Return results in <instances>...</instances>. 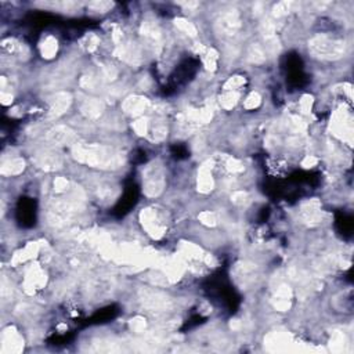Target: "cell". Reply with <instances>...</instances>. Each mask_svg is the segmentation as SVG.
<instances>
[{"mask_svg":"<svg viewBox=\"0 0 354 354\" xmlns=\"http://www.w3.org/2000/svg\"><path fill=\"white\" fill-rule=\"evenodd\" d=\"M73 155L80 164L95 167L112 169L123 165V155L105 145H75Z\"/></svg>","mask_w":354,"mask_h":354,"instance_id":"obj_1","label":"cell"},{"mask_svg":"<svg viewBox=\"0 0 354 354\" xmlns=\"http://www.w3.org/2000/svg\"><path fill=\"white\" fill-rule=\"evenodd\" d=\"M310 51L323 60H338L345 54V40L333 38L330 35H318L308 42Z\"/></svg>","mask_w":354,"mask_h":354,"instance_id":"obj_2","label":"cell"},{"mask_svg":"<svg viewBox=\"0 0 354 354\" xmlns=\"http://www.w3.org/2000/svg\"><path fill=\"white\" fill-rule=\"evenodd\" d=\"M142 189L147 197H158L165 189V173L161 164H151L142 173Z\"/></svg>","mask_w":354,"mask_h":354,"instance_id":"obj_3","label":"cell"},{"mask_svg":"<svg viewBox=\"0 0 354 354\" xmlns=\"http://www.w3.org/2000/svg\"><path fill=\"white\" fill-rule=\"evenodd\" d=\"M142 223L144 228L148 231V234H151L155 238L164 236V231H165V223L162 220L161 214L154 211V209H142Z\"/></svg>","mask_w":354,"mask_h":354,"instance_id":"obj_4","label":"cell"},{"mask_svg":"<svg viewBox=\"0 0 354 354\" xmlns=\"http://www.w3.org/2000/svg\"><path fill=\"white\" fill-rule=\"evenodd\" d=\"M217 26H219V31L223 32V35H236L238 29L241 28V18L239 14L236 13V10H230L226 11L223 16L220 17V20L217 21Z\"/></svg>","mask_w":354,"mask_h":354,"instance_id":"obj_5","label":"cell"},{"mask_svg":"<svg viewBox=\"0 0 354 354\" xmlns=\"http://www.w3.org/2000/svg\"><path fill=\"white\" fill-rule=\"evenodd\" d=\"M147 107H148V101L144 97H137V95L127 97L122 104V108L125 110V112L134 115V117L142 115V112L147 110Z\"/></svg>","mask_w":354,"mask_h":354,"instance_id":"obj_6","label":"cell"},{"mask_svg":"<svg viewBox=\"0 0 354 354\" xmlns=\"http://www.w3.org/2000/svg\"><path fill=\"white\" fill-rule=\"evenodd\" d=\"M48 139L55 144H72V142L75 140V134L70 127L55 126L48 133Z\"/></svg>","mask_w":354,"mask_h":354,"instance_id":"obj_7","label":"cell"},{"mask_svg":"<svg viewBox=\"0 0 354 354\" xmlns=\"http://www.w3.org/2000/svg\"><path fill=\"white\" fill-rule=\"evenodd\" d=\"M36 164L46 169V170H55L58 166H61V158L54 152H42L36 158Z\"/></svg>","mask_w":354,"mask_h":354,"instance_id":"obj_8","label":"cell"},{"mask_svg":"<svg viewBox=\"0 0 354 354\" xmlns=\"http://www.w3.org/2000/svg\"><path fill=\"white\" fill-rule=\"evenodd\" d=\"M104 111V104L100 100H95V98H90L86 100L85 104L82 105V112L89 117V118H97L101 115V112Z\"/></svg>","mask_w":354,"mask_h":354,"instance_id":"obj_9","label":"cell"},{"mask_svg":"<svg viewBox=\"0 0 354 354\" xmlns=\"http://www.w3.org/2000/svg\"><path fill=\"white\" fill-rule=\"evenodd\" d=\"M70 104H71V97H70V94H58L57 98H55V101L53 102L51 115L58 117V115L64 114V112L67 111V108L70 107Z\"/></svg>","mask_w":354,"mask_h":354,"instance_id":"obj_10","label":"cell"},{"mask_svg":"<svg viewBox=\"0 0 354 354\" xmlns=\"http://www.w3.org/2000/svg\"><path fill=\"white\" fill-rule=\"evenodd\" d=\"M24 161L20 159V158L11 159V161H8L7 165H3L1 173L8 174V176H16V174H20L24 170Z\"/></svg>","mask_w":354,"mask_h":354,"instance_id":"obj_11","label":"cell"},{"mask_svg":"<svg viewBox=\"0 0 354 354\" xmlns=\"http://www.w3.org/2000/svg\"><path fill=\"white\" fill-rule=\"evenodd\" d=\"M40 48H42V54H43V57H46V58L54 57L55 53H57V48H58L57 39L53 38V36H47V38L45 39V42L40 45Z\"/></svg>","mask_w":354,"mask_h":354,"instance_id":"obj_12","label":"cell"},{"mask_svg":"<svg viewBox=\"0 0 354 354\" xmlns=\"http://www.w3.org/2000/svg\"><path fill=\"white\" fill-rule=\"evenodd\" d=\"M248 55H249V60H251L253 64H261L266 61V51H264L263 47L259 46V45H253L251 50H249Z\"/></svg>","mask_w":354,"mask_h":354,"instance_id":"obj_13","label":"cell"},{"mask_svg":"<svg viewBox=\"0 0 354 354\" xmlns=\"http://www.w3.org/2000/svg\"><path fill=\"white\" fill-rule=\"evenodd\" d=\"M176 26L180 29L181 32H184L186 35H189V36H197V28H195V25L192 24V23H189L187 20H184V18H179V20H176Z\"/></svg>","mask_w":354,"mask_h":354,"instance_id":"obj_14","label":"cell"},{"mask_svg":"<svg viewBox=\"0 0 354 354\" xmlns=\"http://www.w3.org/2000/svg\"><path fill=\"white\" fill-rule=\"evenodd\" d=\"M217 60H219V55L217 53L214 51V50H208L206 51V54H205V65L209 68V70H214L216 68V65H217Z\"/></svg>","mask_w":354,"mask_h":354,"instance_id":"obj_15","label":"cell"},{"mask_svg":"<svg viewBox=\"0 0 354 354\" xmlns=\"http://www.w3.org/2000/svg\"><path fill=\"white\" fill-rule=\"evenodd\" d=\"M260 95L259 93H252V94H249L246 97V100H245V108L246 110H255V108H258L260 104Z\"/></svg>","mask_w":354,"mask_h":354,"instance_id":"obj_16","label":"cell"},{"mask_svg":"<svg viewBox=\"0 0 354 354\" xmlns=\"http://www.w3.org/2000/svg\"><path fill=\"white\" fill-rule=\"evenodd\" d=\"M166 136H167V129L165 126H158L152 130L151 139H152V142H162V140H165Z\"/></svg>","mask_w":354,"mask_h":354,"instance_id":"obj_17","label":"cell"},{"mask_svg":"<svg viewBox=\"0 0 354 354\" xmlns=\"http://www.w3.org/2000/svg\"><path fill=\"white\" fill-rule=\"evenodd\" d=\"M89 7L92 8L93 11L102 13V11H107L108 8L112 7V3H110V1H94V3H90Z\"/></svg>","mask_w":354,"mask_h":354,"instance_id":"obj_18","label":"cell"},{"mask_svg":"<svg viewBox=\"0 0 354 354\" xmlns=\"http://www.w3.org/2000/svg\"><path fill=\"white\" fill-rule=\"evenodd\" d=\"M199 220L202 221L204 224L206 226H214L216 224V216H214V213L212 212H204L199 214Z\"/></svg>","mask_w":354,"mask_h":354,"instance_id":"obj_19","label":"cell"},{"mask_svg":"<svg viewBox=\"0 0 354 354\" xmlns=\"http://www.w3.org/2000/svg\"><path fill=\"white\" fill-rule=\"evenodd\" d=\"M134 132L137 134H145L148 130V125H147V120L145 119H137L134 122Z\"/></svg>","mask_w":354,"mask_h":354,"instance_id":"obj_20","label":"cell"}]
</instances>
